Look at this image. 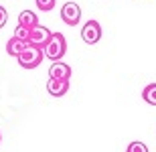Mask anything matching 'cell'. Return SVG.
Segmentation results:
<instances>
[{
    "mask_svg": "<svg viewBox=\"0 0 156 152\" xmlns=\"http://www.w3.org/2000/svg\"><path fill=\"white\" fill-rule=\"evenodd\" d=\"M47 91L53 97H63L69 91V81H57V79H49L47 81Z\"/></svg>",
    "mask_w": 156,
    "mask_h": 152,
    "instance_id": "cell-7",
    "label": "cell"
},
{
    "mask_svg": "<svg viewBox=\"0 0 156 152\" xmlns=\"http://www.w3.org/2000/svg\"><path fill=\"white\" fill-rule=\"evenodd\" d=\"M37 2V8H39L41 12H51L53 8H55V0H35Z\"/></svg>",
    "mask_w": 156,
    "mask_h": 152,
    "instance_id": "cell-11",
    "label": "cell"
},
{
    "mask_svg": "<svg viewBox=\"0 0 156 152\" xmlns=\"http://www.w3.org/2000/svg\"><path fill=\"white\" fill-rule=\"evenodd\" d=\"M81 39L87 43V45H95L101 39V24L98 20H87L81 29Z\"/></svg>",
    "mask_w": 156,
    "mask_h": 152,
    "instance_id": "cell-4",
    "label": "cell"
},
{
    "mask_svg": "<svg viewBox=\"0 0 156 152\" xmlns=\"http://www.w3.org/2000/svg\"><path fill=\"white\" fill-rule=\"evenodd\" d=\"M16 61L24 69H35V67L41 65V61H43V49H37V47H30L29 45V47L16 57Z\"/></svg>",
    "mask_w": 156,
    "mask_h": 152,
    "instance_id": "cell-2",
    "label": "cell"
},
{
    "mask_svg": "<svg viewBox=\"0 0 156 152\" xmlns=\"http://www.w3.org/2000/svg\"><path fill=\"white\" fill-rule=\"evenodd\" d=\"M6 20H8V12H6L4 6H0V29L6 24Z\"/></svg>",
    "mask_w": 156,
    "mask_h": 152,
    "instance_id": "cell-14",
    "label": "cell"
},
{
    "mask_svg": "<svg viewBox=\"0 0 156 152\" xmlns=\"http://www.w3.org/2000/svg\"><path fill=\"white\" fill-rule=\"evenodd\" d=\"M49 37H51V30L45 29V27H35V29L29 30V37H27V43H29L30 47H37V49H43L49 41Z\"/></svg>",
    "mask_w": 156,
    "mask_h": 152,
    "instance_id": "cell-5",
    "label": "cell"
},
{
    "mask_svg": "<svg viewBox=\"0 0 156 152\" xmlns=\"http://www.w3.org/2000/svg\"><path fill=\"white\" fill-rule=\"evenodd\" d=\"M61 20H63L67 27H77L81 20V8L75 2H65L61 6Z\"/></svg>",
    "mask_w": 156,
    "mask_h": 152,
    "instance_id": "cell-3",
    "label": "cell"
},
{
    "mask_svg": "<svg viewBox=\"0 0 156 152\" xmlns=\"http://www.w3.org/2000/svg\"><path fill=\"white\" fill-rule=\"evenodd\" d=\"M49 79H57V81H69L71 79V67L63 61H57L49 67Z\"/></svg>",
    "mask_w": 156,
    "mask_h": 152,
    "instance_id": "cell-6",
    "label": "cell"
},
{
    "mask_svg": "<svg viewBox=\"0 0 156 152\" xmlns=\"http://www.w3.org/2000/svg\"><path fill=\"white\" fill-rule=\"evenodd\" d=\"M14 37H16V39H20V41H27V37H29V30L23 29V27H16V30H14Z\"/></svg>",
    "mask_w": 156,
    "mask_h": 152,
    "instance_id": "cell-13",
    "label": "cell"
},
{
    "mask_svg": "<svg viewBox=\"0 0 156 152\" xmlns=\"http://www.w3.org/2000/svg\"><path fill=\"white\" fill-rule=\"evenodd\" d=\"M142 97H144L146 104L156 105V83H148V85L142 89Z\"/></svg>",
    "mask_w": 156,
    "mask_h": 152,
    "instance_id": "cell-10",
    "label": "cell"
},
{
    "mask_svg": "<svg viewBox=\"0 0 156 152\" xmlns=\"http://www.w3.org/2000/svg\"><path fill=\"white\" fill-rule=\"evenodd\" d=\"M18 27H23L27 30L35 29V27H39V16L33 10H23L18 14Z\"/></svg>",
    "mask_w": 156,
    "mask_h": 152,
    "instance_id": "cell-8",
    "label": "cell"
},
{
    "mask_svg": "<svg viewBox=\"0 0 156 152\" xmlns=\"http://www.w3.org/2000/svg\"><path fill=\"white\" fill-rule=\"evenodd\" d=\"M0 140H2V136H0Z\"/></svg>",
    "mask_w": 156,
    "mask_h": 152,
    "instance_id": "cell-15",
    "label": "cell"
},
{
    "mask_svg": "<svg viewBox=\"0 0 156 152\" xmlns=\"http://www.w3.org/2000/svg\"><path fill=\"white\" fill-rule=\"evenodd\" d=\"M126 152H148V148H146V144H144V142L134 140V142H130V144H128Z\"/></svg>",
    "mask_w": 156,
    "mask_h": 152,
    "instance_id": "cell-12",
    "label": "cell"
},
{
    "mask_svg": "<svg viewBox=\"0 0 156 152\" xmlns=\"http://www.w3.org/2000/svg\"><path fill=\"white\" fill-rule=\"evenodd\" d=\"M65 53H67V41H65V37L61 33H51L47 45L43 47V55L47 59H51L53 63H57V61H61L65 57Z\"/></svg>",
    "mask_w": 156,
    "mask_h": 152,
    "instance_id": "cell-1",
    "label": "cell"
},
{
    "mask_svg": "<svg viewBox=\"0 0 156 152\" xmlns=\"http://www.w3.org/2000/svg\"><path fill=\"white\" fill-rule=\"evenodd\" d=\"M27 47H29L27 41H20V39H16V37H10V41L6 43V53H8L10 57H18Z\"/></svg>",
    "mask_w": 156,
    "mask_h": 152,
    "instance_id": "cell-9",
    "label": "cell"
}]
</instances>
